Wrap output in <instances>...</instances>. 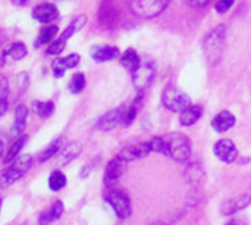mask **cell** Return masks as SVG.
<instances>
[{
  "instance_id": "6da1fadb",
  "label": "cell",
  "mask_w": 251,
  "mask_h": 225,
  "mask_svg": "<svg viewBox=\"0 0 251 225\" xmlns=\"http://www.w3.org/2000/svg\"><path fill=\"white\" fill-rule=\"evenodd\" d=\"M151 152L165 155L175 162H185L191 156V141L185 134L171 133L160 137H153L150 141Z\"/></svg>"
},
{
  "instance_id": "7a4b0ae2",
  "label": "cell",
  "mask_w": 251,
  "mask_h": 225,
  "mask_svg": "<svg viewBox=\"0 0 251 225\" xmlns=\"http://www.w3.org/2000/svg\"><path fill=\"white\" fill-rule=\"evenodd\" d=\"M31 167H32L31 155H19L18 158H15L3 171H0V189H6L10 184L16 183L29 171Z\"/></svg>"
},
{
  "instance_id": "3957f363",
  "label": "cell",
  "mask_w": 251,
  "mask_h": 225,
  "mask_svg": "<svg viewBox=\"0 0 251 225\" xmlns=\"http://www.w3.org/2000/svg\"><path fill=\"white\" fill-rule=\"evenodd\" d=\"M225 38H226L225 25H219L204 38V53L212 63L219 60L225 47Z\"/></svg>"
},
{
  "instance_id": "277c9868",
  "label": "cell",
  "mask_w": 251,
  "mask_h": 225,
  "mask_svg": "<svg viewBox=\"0 0 251 225\" xmlns=\"http://www.w3.org/2000/svg\"><path fill=\"white\" fill-rule=\"evenodd\" d=\"M162 103L166 109L181 113L184 109L191 106V99L175 85H168L162 94Z\"/></svg>"
},
{
  "instance_id": "5b68a950",
  "label": "cell",
  "mask_w": 251,
  "mask_h": 225,
  "mask_svg": "<svg viewBox=\"0 0 251 225\" xmlns=\"http://www.w3.org/2000/svg\"><path fill=\"white\" fill-rule=\"evenodd\" d=\"M172 0H132V12L140 18H154L160 15Z\"/></svg>"
},
{
  "instance_id": "8992f818",
  "label": "cell",
  "mask_w": 251,
  "mask_h": 225,
  "mask_svg": "<svg viewBox=\"0 0 251 225\" xmlns=\"http://www.w3.org/2000/svg\"><path fill=\"white\" fill-rule=\"evenodd\" d=\"M106 202L112 206L119 220H126L131 217V200L125 192L116 189L110 190L106 196Z\"/></svg>"
},
{
  "instance_id": "52a82bcc",
  "label": "cell",
  "mask_w": 251,
  "mask_h": 225,
  "mask_svg": "<svg viewBox=\"0 0 251 225\" xmlns=\"http://www.w3.org/2000/svg\"><path fill=\"white\" fill-rule=\"evenodd\" d=\"M154 78V68L153 63L146 62V63H140V66L132 72V83L137 87L138 91H144L153 81Z\"/></svg>"
},
{
  "instance_id": "ba28073f",
  "label": "cell",
  "mask_w": 251,
  "mask_h": 225,
  "mask_svg": "<svg viewBox=\"0 0 251 225\" xmlns=\"http://www.w3.org/2000/svg\"><path fill=\"white\" fill-rule=\"evenodd\" d=\"M126 164L128 162H125L122 158H119V156H116V158H113L109 164H107V167H106V171H104V184H106V187H113L119 180H121V177L124 175V172H125V168H126Z\"/></svg>"
},
{
  "instance_id": "9c48e42d",
  "label": "cell",
  "mask_w": 251,
  "mask_h": 225,
  "mask_svg": "<svg viewBox=\"0 0 251 225\" xmlns=\"http://www.w3.org/2000/svg\"><path fill=\"white\" fill-rule=\"evenodd\" d=\"M213 153L218 159H221L225 164H232L237 156H238V150L237 146L234 144L232 140L229 139H222L219 140L215 146H213Z\"/></svg>"
},
{
  "instance_id": "30bf717a",
  "label": "cell",
  "mask_w": 251,
  "mask_h": 225,
  "mask_svg": "<svg viewBox=\"0 0 251 225\" xmlns=\"http://www.w3.org/2000/svg\"><path fill=\"white\" fill-rule=\"evenodd\" d=\"M151 153V147L149 141L144 143H135L131 146H126L125 149L121 150V153L118 155L119 158H122L125 162H131L135 159H143L146 156H149Z\"/></svg>"
},
{
  "instance_id": "8fae6325",
  "label": "cell",
  "mask_w": 251,
  "mask_h": 225,
  "mask_svg": "<svg viewBox=\"0 0 251 225\" xmlns=\"http://www.w3.org/2000/svg\"><path fill=\"white\" fill-rule=\"evenodd\" d=\"M251 203V193H243L240 196L231 197L228 200H225L221 206V212L222 215H234L238 211L246 209Z\"/></svg>"
},
{
  "instance_id": "7c38bea8",
  "label": "cell",
  "mask_w": 251,
  "mask_h": 225,
  "mask_svg": "<svg viewBox=\"0 0 251 225\" xmlns=\"http://www.w3.org/2000/svg\"><path fill=\"white\" fill-rule=\"evenodd\" d=\"M32 19L41 22V24H49L57 19L59 16V9L53 3H40L32 9Z\"/></svg>"
},
{
  "instance_id": "4fadbf2b",
  "label": "cell",
  "mask_w": 251,
  "mask_h": 225,
  "mask_svg": "<svg viewBox=\"0 0 251 225\" xmlns=\"http://www.w3.org/2000/svg\"><path fill=\"white\" fill-rule=\"evenodd\" d=\"M122 118H124V109L121 108L112 109L106 112L103 116H100V119L97 121V128L100 131H110L116 125L122 124Z\"/></svg>"
},
{
  "instance_id": "5bb4252c",
  "label": "cell",
  "mask_w": 251,
  "mask_h": 225,
  "mask_svg": "<svg viewBox=\"0 0 251 225\" xmlns=\"http://www.w3.org/2000/svg\"><path fill=\"white\" fill-rule=\"evenodd\" d=\"M235 116H234V113L232 112H229V111H222V112H219L215 118H213V121H212V127H213V130L216 131V133H226L228 130H231L234 125H235Z\"/></svg>"
},
{
  "instance_id": "9a60e30c",
  "label": "cell",
  "mask_w": 251,
  "mask_h": 225,
  "mask_svg": "<svg viewBox=\"0 0 251 225\" xmlns=\"http://www.w3.org/2000/svg\"><path fill=\"white\" fill-rule=\"evenodd\" d=\"M82 150V144L79 141H72L69 144H66L65 147L60 149V152L56 155L59 165H66L71 161H74Z\"/></svg>"
},
{
  "instance_id": "2e32d148",
  "label": "cell",
  "mask_w": 251,
  "mask_h": 225,
  "mask_svg": "<svg viewBox=\"0 0 251 225\" xmlns=\"http://www.w3.org/2000/svg\"><path fill=\"white\" fill-rule=\"evenodd\" d=\"M118 56H119V50L115 46H100V47L91 49V57L99 63L113 60Z\"/></svg>"
},
{
  "instance_id": "e0dca14e",
  "label": "cell",
  "mask_w": 251,
  "mask_h": 225,
  "mask_svg": "<svg viewBox=\"0 0 251 225\" xmlns=\"http://www.w3.org/2000/svg\"><path fill=\"white\" fill-rule=\"evenodd\" d=\"M203 109L199 105H191L187 109H184L179 115V124L182 127H191L201 118Z\"/></svg>"
},
{
  "instance_id": "ac0fdd59",
  "label": "cell",
  "mask_w": 251,
  "mask_h": 225,
  "mask_svg": "<svg viewBox=\"0 0 251 225\" xmlns=\"http://www.w3.org/2000/svg\"><path fill=\"white\" fill-rule=\"evenodd\" d=\"M63 211H65L63 203H62L60 200H57V202H54L47 211H44V212L40 215L38 223H40V225H50L51 223L57 221V220L62 217Z\"/></svg>"
},
{
  "instance_id": "d6986e66",
  "label": "cell",
  "mask_w": 251,
  "mask_h": 225,
  "mask_svg": "<svg viewBox=\"0 0 251 225\" xmlns=\"http://www.w3.org/2000/svg\"><path fill=\"white\" fill-rule=\"evenodd\" d=\"M28 53V49L24 43L21 41H16L13 44H10V47L7 50H4L0 62H4V60H21L26 56Z\"/></svg>"
},
{
  "instance_id": "ffe728a7",
  "label": "cell",
  "mask_w": 251,
  "mask_h": 225,
  "mask_svg": "<svg viewBox=\"0 0 251 225\" xmlns=\"http://www.w3.org/2000/svg\"><path fill=\"white\" fill-rule=\"evenodd\" d=\"M26 119H28V109L24 105H18L16 111H15V122L12 127V134L13 136H22L25 125H26Z\"/></svg>"
},
{
  "instance_id": "44dd1931",
  "label": "cell",
  "mask_w": 251,
  "mask_h": 225,
  "mask_svg": "<svg viewBox=\"0 0 251 225\" xmlns=\"http://www.w3.org/2000/svg\"><path fill=\"white\" fill-rule=\"evenodd\" d=\"M87 24V16L85 15H79V16H76L68 27H66V29L57 37L59 40H62L63 43H66L74 34H76L78 31H81L82 28H84V25Z\"/></svg>"
},
{
  "instance_id": "7402d4cb",
  "label": "cell",
  "mask_w": 251,
  "mask_h": 225,
  "mask_svg": "<svg viewBox=\"0 0 251 225\" xmlns=\"http://www.w3.org/2000/svg\"><path fill=\"white\" fill-rule=\"evenodd\" d=\"M57 31H59V28L56 27V25H47V27H43V29L40 31V34H38V37L35 38V41H34V47L35 49H38V47H41L43 44H46V43H51L53 40H54V37L57 35Z\"/></svg>"
},
{
  "instance_id": "603a6c76",
  "label": "cell",
  "mask_w": 251,
  "mask_h": 225,
  "mask_svg": "<svg viewBox=\"0 0 251 225\" xmlns=\"http://www.w3.org/2000/svg\"><path fill=\"white\" fill-rule=\"evenodd\" d=\"M140 63H141L140 56H138V53H137L135 50H132V49H128V50L121 56V65H122L125 69L131 71V72H134V71L140 66Z\"/></svg>"
},
{
  "instance_id": "cb8c5ba5",
  "label": "cell",
  "mask_w": 251,
  "mask_h": 225,
  "mask_svg": "<svg viewBox=\"0 0 251 225\" xmlns=\"http://www.w3.org/2000/svg\"><path fill=\"white\" fill-rule=\"evenodd\" d=\"M26 140H28V136H19V137L13 141V144H10L7 153H6V156H4V159H3L4 164H10L15 158H18V156L21 155V150H22V147L25 146Z\"/></svg>"
},
{
  "instance_id": "d4e9b609",
  "label": "cell",
  "mask_w": 251,
  "mask_h": 225,
  "mask_svg": "<svg viewBox=\"0 0 251 225\" xmlns=\"http://www.w3.org/2000/svg\"><path fill=\"white\" fill-rule=\"evenodd\" d=\"M63 147V139L62 137H59V139H56L54 141H51L50 144H49V147L47 149H44L41 153H40V156H38V162H44V161H49V159H51L53 156H56L59 152H60V149Z\"/></svg>"
},
{
  "instance_id": "484cf974",
  "label": "cell",
  "mask_w": 251,
  "mask_h": 225,
  "mask_svg": "<svg viewBox=\"0 0 251 225\" xmlns=\"http://www.w3.org/2000/svg\"><path fill=\"white\" fill-rule=\"evenodd\" d=\"M32 109H34V112H35L37 116H40V118H49V116H51V113L54 111V103L53 102L34 100L32 102Z\"/></svg>"
},
{
  "instance_id": "4316f807",
  "label": "cell",
  "mask_w": 251,
  "mask_h": 225,
  "mask_svg": "<svg viewBox=\"0 0 251 225\" xmlns=\"http://www.w3.org/2000/svg\"><path fill=\"white\" fill-rule=\"evenodd\" d=\"M85 84H87V81H85L84 74H82V72H76V74H74V77L71 78L68 88H69V91H71L72 94H78V93H81V91L85 88Z\"/></svg>"
},
{
  "instance_id": "83f0119b",
  "label": "cell",
  "mask_w": 251,
  "mask_h": 225,
  "mask_svg": "<svg viewBox=\"0 0 251 225\" xmlns=\"http://www.w3.org/2000/svg\"><path fill=\"white\" fill-rule=\"evenodd\" d=\"M66 186V177L63 175V172L60 171H54L51 172L50 178H49V187L51 192H59Z\"/></svg>"
},
{
  "instance_id": "f1b7e54d",
  "label": "cell",
  "mask_w": 251,
  "mask_h": 225,
  "mask_svg": "<svg viewBox=\"0 0 251 225\" xmlns=\"http://www.w3.org/2000/svg\"><path fill=\"white\" fill-rule=\"evenodd\" d=\"M51 69H53V75L56 77V78H62L63 75H65V72H66V65H65V62H63V57H57V59H54L53 62H51Z\"/></svg>"
},
{
  "instance_id": "f546056e",
  "label": "cell",
  "mask_w": 251,
  "mask_h": 225,
  "mask_svg": "<svg viewBox=\"0 0 251 225\" xmlns=\"http://www.w3.org/2000/svg\"><path fill=\"white\" fill-rule=\"evenodd\" d=\"M65 46H66V43H63L62 40L56 38V40H53V41L49 44V47H47V55H60V53L65 50Z\"/></svg>"
},
{
  "instance_id": "4dcf8cb0",
  "label": "cell",
  "mask_w": 251,
  "mask_h": 225,
  "mask_svg": "<svg viewBox=\"0 0 251 225\" xmlns=\"http://www.w3.org/2000/svg\"><path fill=\"white\" fill-rule=\"evenodd\" d=\"M234 3H235V0H218L215 4V10L222 15V13L228 12L234 6Z\"/></svg>"
},
{
  "instance_id": "1f68e13d",
  "label": "cell",
  "mask_w": 251,
  "mask_h": 225,
  "mask_svg": "<svg viewBox=\"0 0 251 225\" xmlns=\"http://www.w3.org/2000/svg\"><path fill=\"white\" fill-rule=\"evenodd\" d=\"M79 60H81V57H79L78 53H71V55H68V56L63 57V62H65V65H66L68 69L75 68L79 63Z\"/></svg>"
},
{
  "instance_id": "d6a6232c",
  "label": "cell",
  "mask_w": 251,
  "mask_h": 225,
  "mask_svg": "<svg viewBox=\"0 0 251 225\" xmlns=\"http://www.w3.org/2000/svg\"><path fill=\"white\" fill-rule=\"evenodd\" d=\"M9 96V83L4 77H0V99H7Z\"/></svg>"
},
{
  "instance_id": "836d02e7",
  "label": "cell",
  "mask_w": 251,
  "mask_h": 225,
  "mask_svg": "<svg viewBox=\"0 0 251 225\" xmlns=\"http://www.w3.org/2000/svg\"><path fill=\"white\" fill-rule=\"evenodd\" d=\"M16 85L19 90H25L26 85H28V75L25 72H21L16 78Z\"/></svg>"
},
{
  "instance_id": "e575fe53",
  "label": "cell",
  "mask_w": 251,
  "mask_h": 225,
  "mask_svg": "<svg viewBox=\"0 0 251 225\" xmlns=\"http://www.w3.org/2000/svg\"><path fill=\"white\" fill-rule=\"evenodd\" d=\"M210 0H188V4L190 6H194V7H200V6H204L207 4Z\"/></svg>"
},
{
  "instance_id": "d590c367",
  "label": "cell",
  "mask_w": 251,
  "mask_h": 225,
  "mask_svg": "<svg viewBox=\"0 0 251 225\" xmlns=\"http://www.w3.org/2000/svg\"><path fill=\"white\" fill-rule=\"evenodd\" d=\"M7 112V99H0V116Z\"/></svg>"
},
{
  "instance_id": "8d00e7d4",
  "label": "cell",
  "mask_w": 251,
  "mask_h": 225,
  "mask_svg": "<svg viewBox=\"0 0 251 225\" xmlns=\"http://www.w3.org/2000/svg\"><path fill=\"white\" fill-rule=\"evenodd\" d=\"M12 3L15 6H26L29 3V0H12Z\"/></svg>"
},
{
  "instance_id": "74e56055",
  "label": "cell",
  "mask_w": 251,
  "mask_h": 225,
  "mask_svg": "<svg viewBox=\"0 0 251 225\" xmlns=\"http://www.w3.org/2000/svg\"><path fill=\"white\" fill-rule=\"evenodd\" d=\"M1 153H3V141L0 140V156H1Z\"/></svg>"
},
{
  "instance_id": "f35d334b",
  "label": "cell",
  "mask_w": 251,
  "mask_h": 225,
  "mask_svg": "<svg viewBox=\"0 0 251 225\" xmlns=\"http://www.w3.org/2000/svg\"><path fill=\"white\" fill-rule=\"evenodd\" d=\"M0 206H1V199H0Z\"/></svg>"
}]
</instances>
